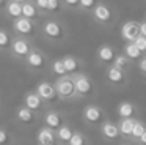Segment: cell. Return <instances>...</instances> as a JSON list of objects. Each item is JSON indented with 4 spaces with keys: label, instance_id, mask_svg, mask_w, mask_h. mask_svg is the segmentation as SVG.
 <instances>
[{
    "label": "cell",
    "instance_id": "cell-31",
    "mask_svg": "<svg viewBox=\"0 0 146 145\" xmlns=\"http://www.w3.org/2000/svg\"><path fill=\"white\" fill-rule=\"evenodd\" d=\"M145 132H146V128H145V125H143V122H140V120H135V122H133L132 132H130V137H133V139L137 140V139H138L141 134H145Z\"/></svg>",
    "mask_w": 146,
    "mask_h": 145
},
{
    "label": "cell",
    "instance_id": "cell-30",
    "mask_svg": "<svg viewBox=\"0 0 146 145\" xmlns=\"http://www.w3.org/2000/svg\"><path fill=\"white\" fill-rule=\"evenodd\" d=\"M96 3H98V0H79V13L90 14Z\"/></svg>",
    "mask_w": 146,
    "mask_h": 145
},
{
    "label": "cell",
    "instance_id": "cell-21",
    "mask_svg": "<svg viewBox=\"0 0 146 145\" xmlns=\"http://www.w3.org/2000/svg\"><path fill=\"white\" fill-rule=\"evenodd\" d=\"M63 5L61 0H47L46 5V17H60L63 14Z\"/></svg>",
    "mask_w": 146,
    "mask_h": 145
},
{
    "label": "cell",
    "instance_id": "cell-33",
    "mask_svg": "<svg viewBox=\"0 0 146 145\" xmlns=\"http://www.w3.org/2000/svg\"><path fill=\"white\" fill-rule=\"evenodd\" d=\"M132 44L140 50V52H143V54L146 52V36H143V35H138V36H137L135 40L132 41Z\"/></svg>",
    "mask_w": 146,
    "mask_h": 145
},
{
    "label": "cell",
    "instance_id": "cell-3",
    "mask_svg": "<svg viewBox=\"0 0 146 145\" xmlns=\"http://www.w3.org/2000/svg\"><path fill=\"white\" fill-rule=\"evenodd\" d=\"M38 27H39V21L27 19V17H22V16L11 21V33L14 36H22V38L33 40L38 35Z\"/></svg>",
    "mask_w": 146,
    "mask_h": 145
},
{
    "label": "cell",
    "instance_id": "cell-26",
    "mask_svg": "<svg viewBox=\"0 0 146 145\" xmlns=\"http://www.w3.org/2000/svg\"><path fill=\"white\" fill-rule=\"evenodd\" d=\"M111 66H115V68L121 69V71H124V72H129L130 66H132V62H130L129 58H126L123 54H116V57H115L113 62H111Z\"/></svg>",
    "mask_w": 146,
    "mask_h": 145
},
{
    "label": "cell",
    "instance_id": "cell-7",
    "mask_svg": "<svg viewBox=\"0 0 146 145\" xmlns=\"http://www.w3.org/2000/svg\"><path fill=\"white\" fill-rule=\"evenodd\" d=\"M71 77H72V82H74L77 98H88L91 95H94V84H93L91 77L86 72L80 71L77 74H72Z\"/></svg>",
    "mask_w": 146,
    "mask_h": 145
},
{
    "label": "cell",
    "instance_id": "cell-15",
    "mask_svg": "<svg viewBox=\"0 0 146 145\" xmlns=\"http://www.w3.org/2000/svg\"><path fill=\"white\" fill-rule=\"evenodd\" d=\"M42 120H44L46 128L54 129V131L63 125V117H61V113L57 112V110H46L44 115H42Z\"/></svg>",
    "mask_w": 146,
    "mask_h": 145
},
{
    "label": "cell",
    "instance_id": "cell-2",
    "mask_svg": "<svg viewBox=\"0 0 146 145\" xmlns=\"http://www.w3.org/2000/svg\"><path fill=\"white\" fill-rule=\"evenodd\" d=\"M90 16H91L93 22H96L99 27H107V28L113 27L118 19V14L115 11V8L110 3L104 2V0H98V3L91 9Z\"/></svg>",
    "mask_w": 146,
    "mask_h": 145
},
{
    "label": "cell",
    "instance_id": "cell-19",
    "mask_svg": "<svg viewBox=\"0 0 146 145\" xmlns=\"http://www.w3.org/2000/svg\"><path fill=\"white\" fill-rule=\"evenodd\" d=\"M21 16L27 19H33V21H41L42 19L36 6L33 5V2H24L21 5Z\"/></svg>",
    "mask_w": 146,
    "mask_h": 145
},
{
    "label": "cell",
    "instance_id": "cell-37",
    "mask_svg": "<svg viewBox=\"0 0 146 145\" xmlns=\"http://www.w3.org/2000/svg\"><path fill=\"white\" fill-rule=\"evenodd\" d=\"M140 35L146 36V22L145 21H140Z\"/></svg>",
    "mask_w": 146,
    "mask_h": 145
},
{
    "label": "cell",
    "instance_id": "cell-9",
    "mask_svg": "<svg viewBox=\"0 0 146 145\" xmlns=\"http://www.w3.org/2000/svg\"><path fill=\"white\" fill-rule=\"evenodd\" d=\"M82 117H83V122H85L86 125H91V126L96 125L98 126V125H101V123L104 122L105 113L99 106H96V104H88V106L83 109Z\"/></svg>",
    "mask_w": 146,
    "mask_h": 145
},
{
    "label": "cell",
    "instance_id": "cell-28",
    "mask_svg": "<svg viewBox=\"0 0 146 145\" xmlns=\"http://www.w3.org/2000/svg\"><path fill=\"white\" fill-rule=\"evenodd\" d=\"M50 71L52 74H55L57 77H61V76H66V69H64L63 66V62H61V58H55L54 62L50 63Z\"/></svg>",
    "mask_w": 146,
    "mask_h": 145
},
{
    "label": "cell",
    "instance_id": "cell-36",
    "mask_svg": "<svg viewBox=\"0 0 146 145\" xmlns=\"http://www.w3.org/2000/svg\"><path fill=\"white\" fill-rule=\"evenodd\" d=\"M137 66H138V69H140V72L141 74H146V57L143 55L141 58L137 62Z\"/></svg>",
    "mask_w": 146,
    "mask_h": 145
},
{
    "label": "cell",
    "instance_id": "cell-8",
    "mask_svg": "<svg viewBox=\"0 0 146 145\" xmlns=\"http://www.w3.org/2000/svg\"><path fill=\"white\" fill-rule=\"evenodd\" d=\"M35 93L44 101L46 104H52L55 101H58V96H57V91H55V87H54V82L50 81H41L35 88Z\"/></svg>",
    "mask_w": 146,
    "mask_h": 145
},
{
    "label": "cell",
    "instance_id": "cell-13",
    "mask_svg": "<svg viewBox=\"0 0 146 145\" xmlns=\"http://www.w3.org/2000/svg\"><path fill=\"white\" fill-rule=\"evenodd\" d=\"M105 79H107V82L111 87H124L127 84V72L110 65L105 69Z\"/></svg>",
    "mask_w": 146,
    "mask_h": 145
},
{
    "label": "cell",
    "instance_id": "cell-27",
    "mask_svg": "<svg viewBox=\"0 0 146 145\" xmlns=\"http://www.w3.org/2000/svg\"><path fill=\"white\" fill-rule=\"evenodd\" d=\"M133 122H135V118H121L116 123L118 129H119V136L130 137V132H132V128H133Z\"/></svg>",
    "mask_w": 146,
    "mask_h": 145
},
{
    "label": "cell",
    "instance_id": "cell-24",
    "mask_svg": "<svg viewBox=\"0 0 146 145\" xmlns=\"http://www.w3.org/2000/svg\"><path fill=\"white\" fill-rule=\"evenodd\" d=\"M2 13H3L10 21H14V19L21 17V3H16V2H13V0H8Z\"/></svg>",
    "mask_w": 146,
    "mask_h": 145
},
{
    "label": "cell",
    "instance_id": "cell-5",
    "mask_svg": "<svg viewBox=\"0 0 146 145\" xmlns=\"http://www.w3.org/2000/svg\"><path fill=\"white\" fill-rule=\"evenodd\" d=\"M33 47H35L33 40L22 38V36H13L11 44H10V49H8V54H10L14 60L24 62V60H25V57L30 54V50H32Z\"/></svg>",
    "mask_w": 146,
    "mask_h": 145
},
{
    "label": "cell",
    "instance_id": "cell-40",
    "mask_svg": "<svg viewBox=\"0 0 146 145\" xmlns=\"http://www.w3.org/2000/svg\"><path fill=\"white\" fill-rule=\"evenodd\" d=\"M25 2H33V0H25Z\"/></svg>",
    "mask_w": 146,
    "mask_h": 145
},
{
    "label": "cell",
    "instance_id": "cell-11",
    "mask_svg": "<svg viewBox=\"0 0 146 145\" xmlns=\"http://www.w3.org/2000/svg\"><path fill=\"white\" fill-rule=\"evenodd\" d=\"M119 35H121L124 43H132V41L140 35V21H135V19L126 21L121 25Z\"/></svg>",
    "mask_w": 146,
    "mask_h": 145
},
{
    "label": "cell",
    "instance_id": "cell-10",
    "mask_svg": "<svg viewBox=\"0 0 146 145\" xmlns=\"http://www.w3.org/2000/svg\"><path fill=\"white\" fill-rule=\"evenodd\" d=\"M24 107H27L29 110H32L35 115L46 112V103L35 93V90L27 91V93L24 95Z\"/></svg>",
    "mask_w": 146,
    "mask_h": 145
},
{
    "label": "cell",
    "instance_id": "cell-6",
    "mask_svg": "<svg viewBox=\"0 0 146 145\" xmlns=\"http://www.w3.org/2000/svg\"><path fill=\"white\" fill-rule=\"evenodd\" d=\"M22 63L25 65V68L29 69V71L39 72V71H44V69L47 68L49 58H47V55L39 49V47L35 46L32 50H30V54L25 57V60H24Z\"/></svg>",
    "mask_w": 146,
    "mask_h": 145
},
{
    "label": "cell",
    "instance_id": "cell-39",
    "mask_svg": "<svg viewBox=\"0 0 146 145\" xmlns=\"http://www.w3.org/2000/svg\"><path fill=\"white\" fill-rule=\"evenodd\" d=\"M13 2H16V3H21V5H22V3L25 2V0H13Z\"/></svg>",
    "mask_w": 146,
    "mask_h": 145
},
{
    "label": "cell",
    "instance_id": "cell-34",
    "mask_svg": "<svg viewBox=\"0 0 146 145\" xmlns=\"http://www.w3.org/2000/svg\"><path fill=\"white\" fill-rule=\"evenodd\" d=\"M0 145H11V134L3 128H0Z\"/></svg>",
    "mask_w": 146,
    "mask_h": 145
},
{
    "label": "cell",
    "instance_id": "cell-18",
    "mask_svg": "<svg viewBox=\"0 0 146 145\" xmlns=\"http://www.w3.org/2000/svg\"><path fill=\"white\" fill-rule=\"evenodd\" d=\"M36 140L38 145H57V139H55V131L42 126L36 134Z\"/></svg>",
    "mask_w": 146,
    "mask_h": 145
},
{
    "label": "cell",
    "instance_id": "cell-4",
    "mask_svg": "<svg viewBox=\"0 0 146 145\" xmlns=\"http://www.w3.org/2000/svg\"><path fill=\"white\" fill-rule=\"evenodd\" d=\"M55 91H57L58 99L61 101H76L79 99L76 93V88H74V82L72 77L69 74L61 76V77H57V81L54 82Z\"/></svg>",
    "mask_w": 146,
    "mask_h": 145
},
{
    "label": "cell",
    "instance_id": "cell-17",
    "mask_svg": "<svg viewBox=\"0 0 146 145\" xmlns=\"http://www.w3.org/2000/svg\"><path fill=\"white\" fill-rule=\"evenodd\" d=\"M101 134L104 139L107 140H116L119 137V129H118V125L113 122H102L101 125Z\"/></svg>",
    "mask_w": 146,
    "mask_h": 145
},
{
    "label": "cell",
    "instance_id": "cell-22",
    "mask_svg": "<svg viewBox=\"0 0 146 145\" xmlns=\"http://www.w3.org/2000/svg\"><path fill=\"white\" fill-rule=\"evenodd\" d=\"M121 54H123V55L126 57V58H129L132 63H137L143 55H145V54L140 52V50L137 49V47L133 46L132 43H124V46H123V52H121Z\"/></svg>",
    "mask_w": 146,
    "mask_h": 145
},
{
    "label": "cell",
    "instance_id": "cell-32",
    "mask_svg": "<svg viewBox=\"0 0 146 145\" xmlns=\"http://www.w3.org/2000/svg\"><path fill=\"white\" fill-rule=\"evenodd\" d=\"M64 11H71V13H79V0H61Z\"/></svg>",
    "mask_w": 146,
    "mask_h": 145
},
{
    "label": "cell",
    "instance_id": "cell-20",
    "mask_svg": "<svg viewBox=\"0 0 146 145\" xmlns=\"http://www.w3.org/2000/svg\"><path fill=\"white\" fill-rule=\"evenodd\" d=\"M116 110H118L119 118H133V115H135V112H137V107H135V104L130 103V101H121V103L118 104Z\"/></svg>",
    "mask_w": 146,
    "mask_h": 145
},
{
    "label": "cell",
    "instance_id": "cell-23",
    "mask_svg": "<svg viewBox=\"0 0 146 145\" xmlns=\"http://www.w3.org/2000/svg\"><path fill=\"white\" fill-rule=\"evenodd\" d=\"M72 132L74 131L71 129V126L66 125V123H63V125H61L58 129H55V139H57V142L60 145H66L68 142H69Z\"/></svg>",
    "mask_w": 146,
    "mask_h": 145
},
{
    "label": "cell",
    "instance_id": "cell-16",
    "mask_svg": "<svg viewBox=\"0 0 146 145\" xmlns=\"http://www.w3.org/2000/svg\"><path fill=\"white\" fill-rule=\"evenodd\" d=\"M16 120L24 126H32L36 123V115L32 110L27 109V107L21 106V107H17V110H16Z\"/></svg>",
    "mask_w": 146,
    "mask_h": 145
},
{
    "label": "cell",
    "instance_id": "cell-25",
    "mask_svg": "<svg viewBox=\"0 0 146 145\" xmlns=\"http://www.w3.org/2000/svg\"><path fill=\"white\" fill-rule=\"evenodd\" d=\"M13 36H14V35L11 33L8 28L0 27V52H8Z\"/></svg>",
    "mask_w": 146,
    "mask_h": 145
},
{
    "label": "cell",
    "instance_id": "cell-29",
    "mask_svg": "<svg viewBox=\"0 0 146 145\" xmlns=\"http://www.w3.org/2000/svg\"><path fill=\"white\" fill-rule=\"evenodd\" d=\"M66 145H88V140L80 131H74Z\"/></svg>",
    "mask_w": 146,
    "mask_h": 145
},
{
    "label": "cell",
    "instance_id": "cell-35",
    "mask_svg": "<svg viewBox=\"0 0 146 145\" xmlns=\"http://www.w3.org/2000/svg\"><path fill=\"white\" fill-rule=\"evenodd\" d=\"M33 5L39 11L41 17H46V5H47V0H33Z\"/></svg>",
    "mask_w": 146,
    "mask_h": 145
},
{
    "label": "cell",
    "instance_id": "cell-12",
    "mask_svg": "<svg viewBox=\"0 0 146 145\" xmlns=\"http://www.w3.org/2000/svg\"><path fill=\"white\" fill-rule=\"evenodd\" d=\"M116 49H115L111 44H101L96 50V60H98L99 65H104V66H110L113 58L116 57Z\"/></svg>",
    "mask_w": 146,
    "mask_h": 145
},
{
    "label": "cell",
    "instance_id": "cell-38",
    "mask_svg": "<svg viewBox=\"0 0 146 145\" xmlns=\"http://www.w3.org/2000/svg\"><path fill=\"white\" fill-rule=\"evenodd\" d=\"M7 2H8V0H0V13L3 11V8H5V5H7Z\"/></svg>",
    "mask_w": 146,
    "mask_h": 145
},
{
    "label": "cell",
    "instance_id": "cell-1",
    "mask_svg": "<svg viewBox=\"0 0 146 145\" xmlns=\"http://www.w3.org/2000/svg\"><path fill=\"white\" fill-rule=\"evenodd\" d=\"M38 32L49 44H63L69 36V30L60 17H42Z\"/></svg>",
    "mask_w": 146,
    "mask_h": 145
},
{
    "label": "cell",
    "instance_id": "cell-14",
    "mask_svg": "<svg viewBox=\"0 0 146 145\" xmlns=\"http://www.w3.org/2000/svg\"><path fill=\"white\" fill-rule=\"evenodd\" d=\"M61 62H63V66H64V69H66V72L69 76L77 74V72L82 71V60H80L79 57L68 54V55L61 57Z\"/></svg>",
    "mask_w": 146,
    "mask_h": 145
},
{
    "label": "cell",
    "instance_id": "cell-41",
    "mask_svg": "<svg viewBox=\"0 0 146 145\" xmlns=\"http://www.w3.org/2000/svg\"><path fill=\"white\" fill-rule=\"evenodd\" d=\"M124 145H126V144H124Z\"/></svg>",
    "mask_w": 146,
    "mask_h": 145
}]
</instances>
